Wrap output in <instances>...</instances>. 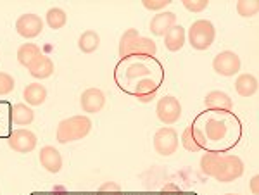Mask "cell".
I'll return each mask as SVG.
<instances>
[{
  "mask_svg": "<svg viewBox=\"0 0 259 195\" xmlns=\"http://www.w3.org/2000/svg\"><path fill=\"white\" fill-rule=\"evenodd\" d=\"M92 130V119L89 116H73V118L62 119L57 126L56 138L59 143H69L83 140Z\"/></svg>",
  "mask_w": 259,
  "mask_h": 195,
  "instance_id": "1",
  "label": "cell"
},
{
  "mask_svg": "<svg viewBox=\"0 0 259 195\" xmlns=\"http://www.w3.org/2000/svg\"><path fill=\"white\" fill-rule=\"evenodd\" d=\"M216 36L214 24L207 19H199L192 23L189 30V43L195 51H207Z\"/></svg>",
  "mask_w": 259,
  "mask_h": 195,
  "instance_id": "2",
  "label": "cell"
},
{
  "mask_svg": "<svg viewBox=\"0 0 259 195\" xmlns=\"http://www.w3.org/2000/svg\"><path fill=\"white\" fill-rule=\"evenodd\" d=\"M244 175V163L239 156H221V161L218 164V169H216L214 176L221 183H230V181H235L237 178H240Z\"/></svg>",
  "mask_w": 259,
  "mask_h": 195,
  "instance_id": "3",
  "label": "cell"
},
{
  "mask_svg": "<svg viewBox=\"0 0 259 195\" xmlns=\"http://www.w3.org/2000/svg\"><path fill=\"white\" fill-rule=\"evenodd\" d=\"M178 149V133L169 126H164L154 135V151L159 156H173Z\"/></svg>",
  "mask_w": 259,
  "mask_h": 195,
  "instance_id": "4",
  "label": "cell"
},
{
  "mask_svg": "<svg viewBox=\"0 0 259 195\" xmlns=\"http://www.w3.org/2000/svg\"><path fill=\"white\" fill-rule=\"evenodd\" d=\"M156 113H157V118H159L161 123L175 124L177 121H180V118H182V104H180L178 99L168 95V97H164V99H159L157 107H156Z\"/></svg>",
  "mask_w": 259,
  "mask_h": 195,
  "instance_id": "5",
  "label": "cell"
},
{
  "mask_svg": "<svg viewBox=\"0 0 259 195\" xmlns=\"http://www.w3.org/2000/svg\"><path fill=\"white\" fill-rule=\"evenodd\" d=\"M36 135L30 130H24V128H19V130H14L7 138V143L14 152H19V154H28V152L35 151L36 147Z\"/></svg>",
  "mask_w": 259,
  "mask_h": 195,
  "instance_id": "6",
  "label": "cell"
},
{
  "mask_svg": "<svg viewBox=\"0 0 259 195\" xmlns=\"http://www.w3.org/2000/svg\"><path fill=\"white\" fill-rule=\"evenodd\" d=\"M212 69L221 76H235L240 71V57L232 51L220 52L212 61Z\"/></svg>",
  "mask_w": 259,
  "mask_h": 195,
  "instance_id": "7",
  "label": "cell"
},
{
  "mask_svg": "<svg viewBox=\"0 0 259 195\" xmlns=\"http://www.w3.org/2000/svg\"><path fill=\"white\" fill-rule=\"evenodd\" d=\"M16 30L23 38H36L44 30V21L36 14H23L16 21Z\"/></svg>",
  "mask_w": 259,
  "mask_h": 195,
  "instance_id": "8",
  "label": "cell"
},
{
  "mask_svg": "<svg viewBox=\"0 0 259 195\" xmlns=\"http://www.w3.org/2000/svg\"><path fill=\"white\" fill-rule=\"evenodd\" d=\"M80 104H81V109L85 111V113L97 114L104 109V106H106V95H104L102 90H99V88H89L81 93Z\"/></svg>",
  "mask_w": 259,
  "mask_h": 195,
  "instance_id": "9",
  "label": "cell"
},
{
  "mask_svg": "<svg viewBox=\"0 0 259 195\" xmlns=\"http://www.w3.org/2000/svg\"><path fill=\"white\" fill-rule=\"evenodd\" d=\"M182 143L189 152H200L206 147V135L202 130L192 124V126L185 128V131L182 133Z\"/></svg>",
  "mask_w": 259,
  "mask_h": 195,
  "instance_id": "10",
  "label": "cell"
},
{
  "mask_svg": "<svg viewBox=\"0 0 259 195\" xmlns=\"http://www.w3.org/2000/svg\"><path fill=\"white\" fill-rule=\"evenodd\" d=\"M177 24V14L171 11H162L157 12L156 16L150 21V33L156 36H164L168 30Z\"/></svg>",
  "mask_w": 259,
  "mask_h": 195,
  "instance_id": "11",
  "label": "cell"
},
{
  "mask_svg": "<svg viewBox=\"0 0 259 195\" xmlns=\"http://www.w3.org/2000/svg\"><path fill=\"white\" fill-rule=\"evenodd\" d=\"M38 159H40L41 168H45L49 173H54V175H56V173H59L62 169V156L56 147H52V145L41 147Z\"/></svg>",
  "mask_w": 259,
  "mask_h": 195,
  "instance_id": "12",
  "label": "cell"
},
{
  "mask_svg": "<svg viewBox=\"0 0 259 195\" xmlns=\"http://www.w3.org/2000/svg\"><path fill=\"white\" fill-rule=\"evenodd\" d=\"M204 106H206V109L216 111V113H228V111H232L233 102L228 93L220 92V90H212L204 99Z\"/></svg>",
  "mask_w": 259,
  "mask_h": 195,
  "instance_id": "13",
  "label": "cell"
},
{
  "mask_svg": "<svg viewBox=\"0 0 259 195\" xmlns=\"http://www.w3.org/2000/svg\"><path fill=\"white\" fill-rule=\"evenodd\" d=\"M185 40H187V35H185V30H183L180 24H175L171 30H168V33L164 35V45L169 52H178L183 48L185 45Z\"/></svg>",
  "mask_w": 259,
  "mask_h": 195,
  "instance_id": "14",
  "label": "cell"
},
{
  "mask_svg": "<svg viewBox=\"0 0 259 195\" xmlns=\"http://www.w3.org/2000/svg\"><path fill=\"white\" fill-rule=\"evenodd\" d=\"M28 71H30V74L33 78H36V80H45V78H49V76H52V73H54V62L50 57L47 56H41L36 59L33 64L28 68Z\"/></svg>",
  "mask_w": 259,
  "mask_h": 195,
  "instance_id": "15",
  "label": "cell"
},
{
  "mask_svg": "<svg viewBox=\"0 0 259 195\" xmlns=\"http://www.w3.org/2000/svg\"><path fill=\"white\" fill-rule=\"evenodd\" d=\"M140 35L135 28H130L121 35L119 40V57L121 59H128V57L133 56V51H135V45L139 41Z\"/></svg>",
  "mask_w": 259,
  "mask_h": 195,
  "instance_id": "16",
  "label": "cell"
},
{
  "mask_svg": "<svg viewBox=\"0 0 259 195\" xmlns=\"http://www.w3.org/2000/svg\"><path fill=\"white\" fill-rule=\"evenodd\" d=\"M157 92H159V85L152 78H144L135 86V97L140 102H150L152 99H156Z\"/></svg>",
  "mask_w": 259,
  "mask_h": 195,
  "instance_id": "17",
  "label": "cell"
},
{
  "mask_svg": "<svg viewBox=\"0 0 259 195\" xmlns=\"http://www.w3.org/2000/svg\"><path fill=\"white\" fill-rule=\"evenodd\" d=\"M23 99L30 106H41V104L47 101V88L44 85H40V83H30L24 88Z\"/></svg>",
  "mask_w": 259,
  "mask_h": 195,
  "instance_id": "18",
  "label": "cell"
},
{
  "mask_svg": "<svg viewBox=\"0 0 259 195\" xmlns=\"http://www.w3.org/2000/svg\"><path fill=\"white\" fill-rule=\"evenodd\" d=\"M11 119L18 126H28L35 119V113H33V109L28 107L26 104H16L11 111Z\"/></svg>",
  "mask_w": 259,
  "mask_h": 195,
  "instance_id": "19",
  "label": "cell"
},
{
  "mask_svg": "<svg viewBox=\"0 0 259 195\" xmlns=\"http://www.w3.org/2000/svg\"><path fill=\"white\" fill-rule=\"evenodd\" d=\"M235 90L240 97H252L254 93L257 92V80L256 76L252 74L245 73V74H240L235 81Z\"/></svg>",
  "mask_w": 259,
  "mask_h": 195,
  "instance_id": "20",
  "label": "cell"
},
{
  "mask_svg": "<svg viewBox=\"0 0 259 195\" xmlns=\"http://www.w3.org/2000/svg\"><path fill=\"white\" fill-rule=\"evenodd\" d=\"M40 56H41V51L38 45H35V43H23L18 48V61L24 68H30Z\"/></svg>",
  "mask_w": 259,
  "mask_h": 195,
  "instance_id": "21",
  "label": "cell"
},
{
  "mask_svg": "<svg viewBox=\"0 0 259 195\" xmlns=\"http://www.w3.org/2000/svg\"><path fill=\"white\" fill-rule=\"evenodd\" d=\"M100 45V36L99 33H95L94 30H87L83 31L78 38V48L83 52V54H92L99 48Z\"/></svg>",
  "mask_w": 259,
  "mask_h": 195,
  "instance_id": "22",
  "label": "cell"
},
{
  "mask_svg": "<svg viewBox=\"0 0 259 195\" xmlns=\"http://www.w3.org/2000/svg\"><path fill=\"white\" fill-rule=\"evenodd\" d=\"M157 52V45L152 38H147V36H140L139 41L135 45V51H133V56L140 57V59H150L154 57Z\"/></svg>",
  "mask_w": 259,
  "mask_h": 195,
  "instance_id": "23",
  "label": "cell"
},
{
  "mask_svg": "<svg viewBox=\"0 0 259 195\" xmlns=\"http://www.w3.org/2000/svg\"><path fill=\"white\" fill-rule=\"evenodd\" d=\"M227 124L223 121H218V119H207L206 123V135L207 138L212 140V142H220V140H223L225 136H227Z\"/></svg>",
  "mask_w": 259,
  "mask_h": 195,
  "instance_id": "24",
  "label": "cell"
},
{
  "mask_svg": "<svg viewBox=\"0 0 259 195\" xmlns=\"http://www.w3.org/2000/svg\"><path fill=\"white\" fill-rule=\"evenodd\" d=\"M45 21H47L50 30H61L68 23V16H66V12L61 7H52L45 14Z\"/></svg>",
  "mask_w": 259,
  "mask_h": 195,
  "instance_id": "25",
  "label": "cell"
},
{
  "mask_svg": "<svg viewBox=\"0 0 259 195\" xmlns=\"http://www.w3.org/2000/svg\"><path fill=\"white\" fill-rule=\"evenodd\" d=\"M220 161H221L220 152H206V154L200 157V169H202L204 175H206V176H214Z\"/></svg>",
  "mask_w": 259,
  "mask_h": 195,
  "instance_id": "26",
  "label": "cell"
},
{
  "mask_svg": "<svg viewBox=\"0 0 259 195\" xmlns=\"http://www.w3.org/2000/svg\"><path fill=\"white\" fill-rule=\"evenodd\" d=\"M259 11V4L256 0H240L237 2V12L242 18H254Z\"/></svg>",
  "mask_w": 259,
  "mask_h": 195,
  "instance_id": "27",
  "label": "cell"
},
{
  "mask_svg": "<svg viewBox=\"0 0 259 195\" xmlns=\"http://www.w3.org/2000/svg\"><path fill=\"white\" fill-rule=\"evenodd\" d=\"M149 73H150V69L147 68V66H144V64H132L126 69V78H128V80H137V78L149 76Z\"/></svg>",
  "mask_w": 259,
  "mask_h": 195,
  "instance_id": "28",
  "label": "cell"
},
{
  "mask_svg": "<svg viewBox=\"0 0 259 195\" xmlns=\"http://www.w3.org/2000/svg\"><path fill=\"white\" fill-rule=\"evenodd\" d=\"M14 78L7 73H0V95H9L14 90Z\"/></svg>",
  "mask_w": 259,
  "mask_h": 195,
  "instance_id": "29",
  "label": "cell"
},
{
  "mask_svg": "<svg viewBox=\"0 0 259 195\" xmlns=\"http://www.w3.org/2000/svg\"><path fill=\"white\" fill-rule=\"evenodd\" d=\"M207 6H209L207 0H183V7L190 12H202L207 9Z\"/></svg>",
  "mask_w": 259,
  "mask_h": 195,
  "instance_id": "30",
  "label": "cell"
},
{
  "mask_svg": "<svg viewBox=\"0 0 259 195\" xmlns=\"http://www.w3.org/2000/svg\"><path fill=\"white\" fill-rule=\"evenodd\" d=\"M144 7L149 11H157V12H162L166 7L169 6V0H144Z\"/></svg>",
  "mask_w": 259,
  "mask_h": 195,
  "instance_id": "31",
  "label": "cell"
},
{
  "mask_svg": "<svg viewBox=\"0 0 259 195\" xmlns=\"http://www.w3.org/2000/svg\"><path fill=\"white\" fill-rule=\"evenodd\" d=\"M99 195H121V186L114 181H107L99 188Z\"/></svg>",
  "mask_w": 259,
  "mask_h": 195,
  "instance_id": "32",
  "label": "cell"
},
{
  "mask_svg": "<svg viewBox=\"0 0 259 195\" xmlns=\"http://www.w3.org/2000/svg\"><path fill=\"white\" fill-rule=\"evenodd\" d=\"M161 195H183V193H182V190H180V186H177L175 183H166L162 186Z\"/></svg>",
  "mask_w": 259,
  "mask_h": 195,
  "instance_id": "33",
  "label": "cell"
},
{
  "mask_svg": "<svg viewBox=\"0 0 259 195\" xmlns=\"http://www.w3.org/2000/svg\"><path fill=\"white\" fill-rule=\"evenodd\" d=\"M257 185H259V176H254L252 180H250V190H252V195H259Z\"/></svg>",
  "mask_w": 259,
  "mask_h": 195,
  "instance_id": "34",
  "label": "cell"
},
{
  "mask_svg": "<svg viewBox=\"0 0 259 195\" xmlns=\"http://www.w3.org/2000/svg\"><path fill=\"white\" fill-rule=\"evenodd\" d=\"M227 195H239V193H227Z\"/></svg>",
  "mask_w": 259,
  "mask_h": 195,
  "instance_id": "35",
  "label": "cell"
}]
</instances>
